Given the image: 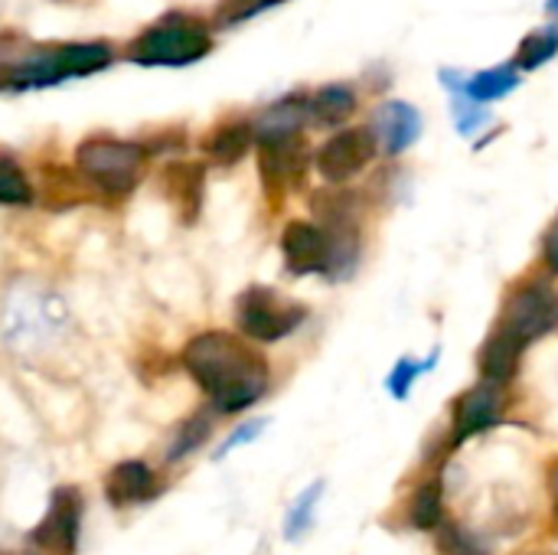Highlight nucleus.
Wrapping results in <instances>:
<instances>
[{
    "mask_svg": "<svg viewBox=\"0 0 558 555\" xmlns=\"http://www.w3.org/2000/svg\"><path fill=\"white\" fill-rule=\"evenodd\" d=\"M320 497H324V484L317 481V484H311V487L294 500V507H291V510H288V517H284V540H288V543L301 540V536L311 530V523H314V510H317Z\"/></svg>",
    "mask_w": 558,
    "mask_h": 555,
    "instance_id": "b1692460",
    "label": "nucleus"
},
{
    "mask_svg": "<svg viewBox=\"0 0 558 555\" xmlns=\"http://www.w3.org/2000/svg\"><path fill=\"white\" fill-rule=\"evenodd\" d=\"M33 203V183L20 160L10 150H0V206H29Z\"/></svg>",
    "mask_w": 558,
    "mask_h": 555,
    "instance_id": "412c9836",
    "label": "nucleus"
},
{
    "mask_svg": "<svg viewBox=\"0 0 558 555\" xmlns=\"http://www.w3.org/2000/svg\"><path fill=\"white\" fill-rule=\"evenodd\" d=\"M72 330V311L65 298L36 281L20 278L0 294V347L20 360L49 353Z\"/></svg>",
    "mask_w": 558,
    "mask_h": 555,
    "instance_id": "f03ea898",
    "label": "nucleus"
},
{
    "mask_svg": "<svg viewBox=\"0 0 558 555\" xmlns=\"http://www.w3.org/2000/svg\"><path fill=\"white\" fill-rule=\"evenodd\" d=\"M441 82H445L451 92L471 98L474 105H487V101H497V98L510 95V92L520 85V69H517V65H497V69L477 72V75H471V79H464V75H458V72H454V75H451V72H441Z\"/></svg>",
    "mask_w": 558,
    "mask_h": 555,
    "instance_id": "2eb2a0df",
    "label": "nucleus"
},
{
    "mask_svg": "<svg viewBox=\"0 0 558 555\" xmlns=\"http://www.w3.org/2000/svg\"><path fill=\"white\" fill-rule=\"evenodd\" d=\"M546 7H549V10H553V13H558V0H549V3H546Z\"/></svg>",
    "mask_w": 558,
    "mask_h": 555,
    "instance_id": "2f4dec72",
    "label": "nucleus"
},
{
    "mask_svg": "<svg viewBox=\"0 0 558 555\" xmlns=\"http://www.w3.org/2000/svg\"><path fill=\"white\" fill-rule=\"evenodd\" d=\"M553 497H556V510H558V468L553 471Z\"/></svg>",
    "mask_w": 558,
    "mask_h": 555,
    "instance_id": "7c9ffc66",
    "label": "nucleus"
},
{
    "mask_svg": "<svg viewBox=\"0 0 558 555\" xmlns=\"http://www.w3.org/2000/svg\"><path fill=\"white\" fill-rule=\"evenodd\" d=\"M438 363V353H432V360H399L396 363V370H392V376H389V393H392V399H409V393H412V386H415V379H422L425 373H432V366Z\"/></svg>",
    "mask_w": 558,
    "mask_h": 555,
    "instance_id": "a878e982",
    "label": "nucleus"
},
{
    "mask_svg": "<svg viewBox=\"0 0 558 555\" xmlns=\"http://www.w3.org/2000/svg\"><path fill=\"white\" fill-rule=\"evenodd\" d=\"M504 396L500 386L494 383H477L471 386L458 402H454V442H468L500 422Z\"/></svg>",
    "mask_w": 558,
    "mask_h": 555,
    "instance_id": "f8f14e48",
    "label": "nucleus"
},
{
    "mask_svg": "<svg viewBox=\"0 0 558 555\" xmlns=\"http://www.w3.org/2000/svg\"><path fill=\"white\" fill-rule=\"evenodd\" d=\"M307 317V307L278 294L275 288H245L235 301V324L252 343H281Z\"/></svg>",
    "mask_w": 558,
    "mask_h": 555,
    "instance_id": "423d86ee",
    "label": "nucleus"
},
{
    "mask_svg": "<svg viewBox=\"0 0 558 555\" xmlns=\"http://www.w3.org/2000/svg\"><path fill=\"white\" fill-rule=\"evenodd\" d=\"M209 435H213V415H206V412L190 415L186 422H180L177 435L170 438V445H167V461H183V458H190L193 451H199V448L209 442Z\"/></svg>",
    "mask_w": 558,
    "mask_h": 555,
    "instance_id": "4be33fe9",
    "label": "nucleus"
},
{
    "mask_svg": "<svg viewBox=\"0 0 558 555\" xmlns=\"http://www.w3.org/2000/svg\"><path fill=\"white\" fill-rule=\"evenodd\" d=\"M114 62V49L105 39L95 43H62L56 49L29 52L26 59L7 65V88H46L59 85L65 79H82L92 72H101Z\"/></svg>",
    "mask_w": 558,
    "mask_h": 555,
    "instance_id": "7ed1b4c3",
    "label": "nucleus"
},
{
    "mask_svg": "<svg viewBox=\"0 0 558 555\" xmlns=\"http://www.w3.org/2000/svg\"><path fill=\"white\" fill-rule=\"evenodd\" d=\"M558 327V291L549 285H523L510 294L500 321V334L510 337L517 347H530L533 340L553 334Z\"/></svg>",
    "mask_w": 558,
    "mask_h": 555,
    "instance_id": "6e6552de",
    "label": "nucleus"
},
{
    "mask_svg": "<svg viewBox=\"0 0 558 555\" xmlns=\"http://www.w3.org/2000/svg\"><path fill=\"white\" fill-rule=\"evenodd\" d=\"M0 555H7V553H0Z\"/></svg>",
    "mask_w": 558,
    "mask_h": 555,
    "instance_id": "473e14b6",
    "label": "nucleus"
},
{
    "mask_svg": "<svg viewBox=\"0 0 558 555\" xmlns=\"http://www.w3.org/2000/svg\"><path fill=\"white\" fill-rule=\"evenodd\" d=\"M183 370L206 393L216 412L235 415L265 399L271 370L268 360L239 334L206 330L183 347Z\"/></svg>",
    "mask_w": 558,
    "mask_h": 555,
    "instance_id": "f257e3e1",
    "label": "nucleus"
},
{
    "mask_svg": "<svg viewBox=\"0 0 558 555\" xmlns=\"http://www.w3.org/2000/svg\"><path fill=\"white\" fill-rule=\"evenodd\" d=\"M409 523L415 530H438L441 527V484L428 481L415 491L409 504Z\"/></svg>",
    "mask_w": 558,
    "mask_h": 555,
    "instance_id": "5701e85b",
    "label": "nucleus"
},
{
    "mask_svg": "<svg viewBox=\"0 0 558 555\" xmlns=\"http://www.w3.org/2000/svg\"><path fill=\"white\" fill-rule=\"evenodd\" d=\"M373 134H376V144L386 154H402V150H409L418 141L422 114L409 101H386L373 114Z\"/></svg>",
    "mask_w": 558,
    "mask_h": 555,
    "instance_id": "ddd939ff",
    "label": "nucleus"
},
{
    "mask_svg": "<svg viewBox=\"0 0 558 555\" xmlns=\"http://www.w3.org/2000/svg\"><path fill=\"white\" fill-rule=\"evenodd\" d=\"M558 52V29H539L533 36H526L520 56H517V69H539L543 62H549Z\"/></svg>",
    "mask_w": 558,
    "mask_h": 555,
    "instance_id": "393cba45",
    "label": "nucleus"
},
{
    "mask_svg": "<svg viewBox=\"0 0 558 555\" xmlns=\"http://www.w3.org/2000/svg\"><path fill=\"white\" fill-rule=\"evenodd\" d=\"M147 164V147L137 141H121L111 134H92L75 147L78 173L108 196H124L141 183Z\"/></svg>",
    "mask_w": 558,
    "mask_h": 555,
    "instance_id": "20e7f679",
    "label": "nucleus"
},
{
    "mask_svg": "<svg viewBox=\"0 0 558 555\" xmlns=\"http://www.w3.org/2000/svg\"><path fill=\"white\" fill-rule=\"evenodd\" d=\"M262 432H265V419H255V422H242V425H239V429H235V432H232V435H229L226 442H222V448L216 451V461H219V458H226V455H232V451H235L239 445H248V442H255V438H258Z\"/></svg>",
    "mask_w": 558,
    "mask_h": 555,
    "instance_id": "c85d7f7f",
    "label": "nucleus"
},
{
    "mask_svg": "<svg viewBox=\"0 0 558 555\" xmlns=\"http://www.w3.org/2000/svg\"><path fill=\"white\" fill-rule=\"evenodd\" d=\"M281 255L291 275H324L330 268V236L314 222H288L281 232Z\"/></svg>",
    "mask_w": 558,
    "mask_h": 555,
    "instance_id": "9d476101",
    "label": "nucleus"
},
{
    "mask_svg": "<svg viewBox=\"0 0 558 555\" xmlns=\"http://www.w3.org/2000/svg\"><path fill=\"white\" fill-rule=\"evenodd\" d=\"M101 491H105V500H108L114 510H121V507L150 504V500L163 491V484H160V478H157V471H154L150 464L131 458V461H118V464L105 474Z\"/></svg>",
    "mask_w": 558,
    "mask_h": 555,
    "instance_id": "9b49d317",
    "label": "nucleus"
},
{
    "mask_svg": "<svg viewBox=\"0 0 558 555\" xmlns=\"http://www.w3.org/2000/svg\"><path fill=\"white\" fill-rule=\"evenodd\" d=\"M252 137H255V128L245 124V121H226L219 124L206 141H203V150L209 160L229 167V164H239L245 157V150L252 147Z\"/></svg>",
    "mask_w": 558,
    "mask_h": 555,
    "instance_id": "6ab92c4d",
    "label": "nucleus"
},
{
    "mask_svg": "<svg viewBox=\"0 0 558 555\" xmlns=\"http://www.w3.org/2000/svg\"><path fill=\"white\" fill-rule=\"evenodd\" d=\"M307 118H311L307 98H284V101H275L271 108H265V111L255 118L252 128H255V137H258V141L294 137Z\"/></svg>",
    "mask_w": 558,
    "mask_h": 555,
    "instance_id": "f3484780",
    "label": "nucleus"
},
{
    "mask_svg": "<svg viewBox=\"0 0 558 555\" xmlns=\"http://www.w3.org/2000/svg\"><path fill=\"white\" fill-rule=\"evenodd\" d=\"M258 167H262V180L268 190H288L301 170H304V147L294 137H275V141H258Z\"/></svg>",
    "mask_w": 558,
    "mask_h": 555,
    "instance_id": "4468645a",
    "label": "nucleus"
},
{
    "mask_svg": "<svg viewBox=\"0 0 558 555\" xmlns=\"http://www.w3.org/2000/svg\"><path fill=\"white\" fill-rule=\"evenodd\" d=\"M543 258H546L549 272H553V275H558V216H556V222L549 226L546 239H543Z\"/></svg>",
    "mask_w": 558,
    "mask_h": 555,
    "instance_id": "c756f323",
    "label": "nucleus"
},
{
    "mask_svg": "<svg viewBox=\"0 0 558 555\" xmlns=\"http://www.w3.org/2000/svg\"><path fill=\"white\" fill-rule=\"evenodd\" d=\"M520 360H523V347H517L510 337H504L500 330H494L481 350V373H484V383H494V386H507L517 370H520Z\"/></svg>",
    "mask_w": 558,
    "mask_h": 555,
    "instance_id": "a211bd4d",
    "label": "nucleus"
},
{
    "mask_svg": "<svg viewBox=\"0 0 558 555\" xmlns=\"http://www.w3.org/2000/svg\"><path fill=\"white\" fill-rule=\"evenodd\" d=\"M451 111H454V121H458V131L461 134H474L481 124H487V111L484 105H474L471 98L451 92Z\"/></svg>",
    "mask_w": 558,
    "mask_h": 555,
    "instance_id": "bb28decb",
    "label": "nucleus"
},
{
    "mask_svg": "<svg viewBox=\"0 0 558 555\" xmlns=\"http://www.w3.org/2000/svg\"><path fill=\"white\" fill-rule=\"evenodd\" d=\"M356 95L347 85H327L314 98H307V111L317 124H340L353 114Z\"/></svg>",
    "mask_w": 558,
    "mask_h": 555,
    "instance_id": "aec40b11",
    "label": "nucleus"
},
{
    "mask_svg": "<svg viewBox=\"0 0 558 555\" xmlns=\"http://www.w3.org/2000/svg\"><path fill=\"white\" fill-rule=\"evenodd\" d=\"M203 167L186 160H177L163 170V193L173 203L177 216H183V222H193L203 209Z\"/></svg>",
    "mask_w": 558,
    "mask_h": 555,
    "instance_id": "dca6fc26",
    "label": "nucleus"
},
{
    "mask_svg": "<svg viewBox=\"0 0 558 555\" xmlns=\"http://www.w3.org/2000/svg\"><path fill=\"white\" fill-rule=\"evenodd\" d=\"M85 497L75 484H62L49 494V507L29 530L26 546L36 555H75L82 536Z\"/></svg>",
    "mask_w": 558,
    "mask_h": 555,
    "instance_id": "0eeeda50",
    "label": "nucleus"
},
{
    "mask_svg": "<svg viewBox=\"0 0 558 555\" xmlns=\"http://www.w3.org/2000/svg\"><path fill=\"white\" fill-rule=\"evenodd\" d=\"M376 150H379V144H376V134L369 128H350V131L333 134L320 147L317 170L330 183H347L376 160Z\"/></svg>",
    "mask_w": 558,
    "mask_h": 555,
    "instance_id": "1a4fd4ad",
    "label": "nucleus"
},
{
    "mask_svg": "<svg viewBox=\"0 0 558 555\" xmlns=\"http://www.w3.org/2000/svg\"><path fill=\"white\" fill-rule=\"evenodd\" d=\"M209 49H213V36L206 33V26L183 20V16H167L157 26H147L128 46V62L147 65V69H157V65L183 69L209 56Z\"/></svg>",
    "mask_w": 558,
    "mask_h": 555,
    "instance_id": "39448f33",
    "label": "nucleus"
},
{
    "mask_svg": "<svg viewBox=\"0 0 558 555\" xmlns=\"http://www.w3.org/2000/svg\"><path fill=\"white\" fill-rule=\"evenodd\" d=\"M438 546L445 555H487L484 546L471 533H464L461 527H445L438 536Z\"/></svg>",
    "mask_w": 558,
    "mask_h": 555,
    "instance_id": "cd10ccee",
    "label": "nucleus"
}]
</instances>
